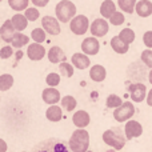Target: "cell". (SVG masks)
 <instances>
[{
	"label": "cell",
	"mask_w": 152,
	"mask_h": 152,
	"mask_svg": "<svg viewBox=\"0 0 152 152\" xmlns=\"http://www.w3.org/2000/svg\"><path fill=\"white\" fill-rule=\"evenodd\" d=\"M89 147V134L86 129H76L68 140L71 152H87Z\"/></svg>",
	"instance_id": "cell-1"
},
{
	"label": "cell",
	"mask_w": 152,
	"mask_h": 152,
	"mask_svg": "<svg viewBox=\"0 0 152 152\" xmlns=\"http://www.w3.org/2000/svg\"><path fill=\"white\" fill-rule=\"evenodd\" d=\"M56 19L61 23H68L76 16V5L69 0H61L55 8Z\"/></svg>",
	"instance_id": "cell-2"
},
{
	"label": "cell",
	"mask_w": 152,
	"mask_h": 152,
	"mask_svg": "<svg viewBox=\"0 0 152 152\" xmlns=\"http://www.w3.org/2000/svg\"><path fill=\"white\" fill-rule=\"evenodd\" d=\"M126 136H123L120 132V129L118 128H111L104 131L103 134V142L107 145L112 147L115 151H119L126 145Z\"/></svg>",
	"instance_id": "cell-3"
},
{
	"label": "cell",
	"mask_w": 152,
	"mask_h": 152,
	"mask_svg": "<svg viewBox=\"0 0 152 152\" xmlns=\"http://www.w3.org/2000/svg\"><path fill=\"white\" fill-rule=\"evenodd\" d=\"M34 152H71L60 139H47L40 142L34 148Z\"/></svg>",
	"instance_id": "cell-4"
},
{
	"label": "cell",
	"mask_w": 152,
	"mask_h": 152,
	"mask_svg": "<svg viewBox=\"0 0 152 152\" xmlns=\"http://www.w3.org/2000/svg\"><path fill=\"white\" fill-rule=\"evenodd\" d=\"M135 115V107L132 103L126 102L118 107L115 111H113V119L119 123H124V121H128L132 116Z\"/></svg>",
	"instance_id": "cell-5"
},
{
	"label": "cell",
	"mask_w": 152,
	"mask_h": 152,
	"mask_svg": "<svg viewBox=\"0 0 152 152\" xmlns=\"http://www.w3.org/2000/svg\"><path fill=\"white\" fill-rule=\"evenodd\" d=\"M69 28L75 35H84L89 29V21L87 16L84 15H76L71 21H69Z\"/></svg>",
	"instance_id": "cell-6"
},
{
	"label": "cell",
	"mask_w": 152,
	"mask_h": 152,
	"mask_svg": "<svg viewBox=\"0 0 152 152\" xmlns=\"http://www.w3.org/2000/svg\"><path fill=\"white\" fill-rule=\"evenodd\" d=\"M128 92L132 102L142 103L145 99V96H147V87L142 83H134L128 87Z\"/></svg>",
	"instance_id": "cell-7"
},
{
	"label": "cell",
	"mask_w": 152,
	"mask_h": 152,
	"mask_svg": "<svg viewBox=\"0 0 152 152\" xmlns=\"http://www.w3.org/2000/svg\"><path fill=\"white\" fill-rule=\"evenodd\" d=\"M91 31L92 36L94 37H103L108 34L110 31V26H108V21L104 20V19H96L94 23L91 24Z\"/></svg>",
	"instance_id": "cell-8"
},
{
	"label": "cell",
	"mask_w": 152,
	"mask_h": 152,
	"mask_svg": "<svg viewBox=\"0 0 152 152\" xmlns=\"http://www.w3.org/2000/svg\"><path fill=\"white\" fill-rule=\"evenodd\" d=\"M124 134H126V139H128V140L142 136V134H143L142 124L136 120H128L126 127H124Z\"/></svg>",
	"instance_id": "cell-9"
},
{
	"label": "cell",
	"mask_w": 152,
	"mask_h": 152,
	"mask_svg": "<svg viewBox=\"0 0 152 152\" xmlns=\"http://www.w3.org/2000/svg\"><path fill=\"white\" fill-rule=\"evenodd\" d=\"M42 26L44 32L50 35H59L60 34V24H59V20L52 16H44L42 19Z\"/></svg>",
	"instance_id": "cell-10"
},
{
	"label": "cell",
	"mask_w": 152,
	"mask_h": 152,
	"mask_svg": "<svg viewBox=\"0 0 152 152\" xmlns=\"http://www.w3.org/2000/svg\"><path fill=\"white\" fill-rule=\"evenodd\" d=\"M99 48H100V44L97 42L96 37L91 36V37H87V39L83 40L81 43V51H83L84 55H96L99 52Z\"/></svg>",
	"instance_id": "cell-11"
},
{
	"label": "cell",
	"mask_w": 152,
	"mask_h": 152,
	"mask_svg": "<svg viewBox=\"0 0 152 152\" xmlns=\"http://www.w3.org/2000/svg\"><path fill=\"white\" fill-rule=\"evenodd\" d=\"M42 97L44 100L45 104H51V105H56L61 100L60 97V92L56 88H45L42 94Z\"/></svg>",
	"instance_id": "cell-12"
},
{
	"label": "cell",
	"mask_w": 152,
	"mask_h": 152,
	"mask_svg": "<svg viewBox=\"0 0 152 152\" xmlns=\"http://www.w3.org/2000/svg\"><path fill=\"white\" fill-rule=\"evenodd\" d=\"M27 55L31 60L34 61H39L44 58L45 55V50L42 44H37V43H34V44L28 45V50H27Z\"/></svg>",
	"instance_id": "cell-13"
},
{
	"label": "cell",
	"mask_w": 152,
	"mask_h": 152,
	"mask_svg": "<svg viewBox=\"0 0 152 152\" xmlns=\"http://www.w3.org/2000/svg\"><path fill=\"white\" fill-rule=\"evenodd\" d=\"M72 121L79 129H84L91 121V118H89V113L86 112V111H76V113L72 116Z\"/></svg>",
	"instance_id": "cell-14"
},
{
	"label": "cell",
	"mask_w": 152,
	"mask_h": 152,
	"mask_svg": "<svg viewBox=\"0 0 152 152\" xmlns=\"http://www.w3.org/2000/svg\"><path fill=\"white\" fill-rule=\"evenodd\" d=\"M48 60L53 64H58V63H64L67 61V56L66 52L61 50L60 47H52L50 51H48Z\"/></svg>",
	"instance_id": "cell-15"
},
{
	"label": "cell",
	"mask_w": 152,
	"mask_h": 152,
	"mask_svg": "<svg viewBox=\"0 0 152 152\" xmlns=\"http://www.w3.org/2000/svg\"><path fill=\"white\" fill-rule=\"evenodd\" d=\"M15 34H16L15 28H13L11 20H5L4 23H3L1 28H0V37H1V40H4L5 43H11Z\"/></svg>",
	"instance_id": "cell-16"
},
{
	"label": "cell",
	"mask_w": 152,
	"mask_h": 152,
	"mask_svg": "<svg viewBox=\"0 0 152 152\" xmlns=\"http://www.w3.org/2000/svg\"><path fill=\"white\" fill-rule=\"evenodd\" d=\"M72 66L76 67L77 69H86L89 67V64H91V60H89V58L87 55H84V53H74L72 55Z\"/></svg>",
	"instance_id": "cell-17"
},
{
	"label": "cell",
	"mask_w": 152,
	"mask_h": 152,
	"mask_svg": "<svg viewBox=\"0 0 152 152\" xmlns=\"http://www.w3.org/2000/svg\"><path fill=\"white\" fill-rule=\"evenodd\" d=\"M135 11L140 18H148L152 13V3L150 0H140V1L136 3Z\"/></svg>",
	"instance_id": "cell-18"
},
{
	"label": "cell",
	"mask_w": 152,
	"mask_h": 152,
	"mask_svg": "<svg viewBox=\"0 0 152 152\" xmlns=\"http://www.w3.org/2000/svg\"><path fill=\"white\" fill-rule=\"evenodd\" d=\"M105 76H107V71H105V68L103 66H100V64H96V66H94L89 69V77L94 81H96V83L103 81L105 79Z\"/></svg>",
	"instance_id": "cell-19"
},
{
	"label": "cell",
	"mask_w": 152,
	"mask_h": 152,
	"mask_svg": "<svg viewBox=\"0 0 152 152\" xmlns=\"http://www.w3.org/2000/svg\"><path fill=\"white\" fill-rule=\"evenodd\" d=\"M115 12H116V5L112 0H104V1L102 3V5H100V13H102L103 18L110 20L111 16Z\"/></svg>",
	"instance_id": "cell-20"
},
{
	"label": "cell",
	"mask_w": 152,
	"mask_h": 152,
	"mask_svg": "<svg viewBox=\"0 0 152 152\" xmlns=\"http://www.w3.org/2000/svg\"><path fill=\"white\" fill-rule=\"evenodd\" d=\"M11 23H12L15 31H19V32L24 31V29L27 28V26H28V20H27L26 16L21 15V13H16L15 16H12Z\"/></svg>",
	"instance_id": "cell-21"
},
{
	"label": "cell",
	"mask_w": 152,
	"mask_h": 152,
	"mask_svg": "<svg viewBox=\"0 0 152 152\" xmlns=\"http://www.w3.org/2000/svg\"><path fill=\"white\" fill-rule=\"evenodd\" d=\"M45 118L50 121H60L63 118V111L59 105H50V108L45 111Z\"/></svg>",
	"instance_id": "cell-22"
},
{
	"label": "cell",
	"mask_w": 152,
	"mask_h": 152,
	"mask_svg": "<svg viewBox=\"0 0 152 152\" xmlns=\"http://www.w3.org/2000/svg\"><path fill=\"white\" fill-rule=\"evenodd\" d=\"M111 47H112V50L115 51V52L121 53V55L128 52V50H129V45L126 44L123 40L119 39V36H113L112 39H111Z\"/></svg>",
	"instance_id": "cell-23"
},
{
	"label": "cell",
	"mask_w": 152,
	"mask_h": 152,
	"mask_svg": "<svg viewBox=\"0 0 152 152\" xmlns=\"http://www.w3.org/2000/svg\"><path fill=\"white\" fill-rule=\"evenodd\" d=\"M28 43H29V37L28 36L20 34V32H16V34L13 35V37H12L11 44H12L13 48H21L23 45H27Z\"/></svg>",
	"instance_id": "cell-24"
},
{
	"label": "cell",
	"mask_w": 152,
	"mask_h": 152,
	"mask_svg": "<svg viewBox=\"0 0 152 152\" xmlns=\"http://www.w3.org/2000/svg\"><path fill=\"white\" fill-rule=\"evenodd\" d=\"M136 0H118V5L123 12L132 13L136 7Z\"/></svg>",
	"instance_id": "cell-25"
},
{
	"label": "cell",
	"mask_w": 152,
	"mask_h": 152,
	"mask_svg": "<svg viewBox=\"0 0 152 152\" xmlns=\"http://www.w3.org/2000/svg\"><path fill=\"white\" fill-rule=\"evenodd\" d=\"M61 102V107L64 108V110L67 111V112H71V111H74L76 108V105H77V102H76V99L74 96H64L63 99L60 100Z\"/></svg>",
	"instance_id": "cell-26"
},
{
	"label": "cell",
	"mask_w": 152,
	"mask_h": 152,
	"mask_svg": "<svg viewBox=\"0 0 152 152\" xmlns=\"http://www.w3.org/2000/svg\"><path fill=\"white\" fill-rule=\"evenodd\" d=\"M118 36H119V39L123 40L126 44L129 45L135 40V32L132 31L131 28H124V29H121L120 34H119Z\"/></svg>",
	"instance_id": "cell-27"
},
{
	"label": "cell",
	"mask_w": 152,
	"mask_h": 152,
	"mask_svg": "<svg viewBox=\"0 0 152 152\" xmlns=\"http://www.w3.org/2000/svg\"><path fill=\"white\" fill-rule=\"evenodd\" d=\"M13 86V77L10 74H4L0 76V91H8Z\"/></svg>",
	"instance_id": "cell-28"
},
{
	"label": "cell",
	"mask_w": 152,
	"mask_h": 152,
	"mask_svg": "<svg viewBox=\"0 0 152 152\" xmlns=\"http://www.w3.org/2000/svg\"><path fill=\"white\" fill-rule=\"evenodd\" d=\"M28 3L29 0H8V4L12 10L15 11H23V10H27L28 8Z\"/></svg>",
	"instance_id": "cell-29"
},
{
	"label": "cell",
	"mask_w": 152,
	"mask_h": 152,
	"mask_svg": "<svg viewBox=\"0 0 152 152\" xmlns=\"http://www.w3.org/2000/svg\"><path fill=\"white\" fill-rule=\"evenodd\" d=\"M31 37H32V40H34L35 43H37V44H42V43L45 40V32H44V29H43V28H35V29H32Z\"/></svg>",
	"instance_id": "cell-30"
},
{
	"label": "cell",
	"mask_w": 152,
	"mask_h": 152,
	"mask_svg": "<svg viewBox=\"0 0 152 152\" xmlns=\"http://www.w3.org/2000/svg\"><path fill=\"white\" fill-rule=\"evenodd\" d=\"M59 71H60V74L63 75L64 77H71V76H74V66L67 63V61H64V63H60Z\"/></svg>",
	"instance_id": "cell-31"
},
{
	"label": "cell",
	"mask_w": 152,
	"mask_h": 152,
	"mask_svg": "<svg viewBox=\"0 0 152 152\" xmlns=\"http://www.w3.org/2000/svg\"><path fill=\"white\" fill-rule=\"evenodd\" d=\"M105 103H107V107L108 108H118V107H120L121 104H123V102H121V99L118 96V95H115V94H112V95H110V96L107 97V100H105Z\"/></svg>",
	"instance_id": "cell-32"
},
{
	"label": "cell",
	"mask_w": 152,
	"mask_h": 152,
	"mask_svg": "<svg viewBox=\"0 0 152 152\" xmlns=\"http://www.w3.org/2000/svg\"><path fill=\"white\" fill-rule=\"evenodd\" d=\"M45 83H47L51 88H55L56 86H59V84H60V75L55 74V72L48 74L47 77H45Z\"/></svg>",
	"instance_id": "cell-33"
},
{
	"label": "cell",
	"mask_w": 152,
	"mask_h": 152,
	"mask_svg": "<svg viewBox=\"0 0 152 152\" xmlns=\"http://www.w3.org/2000/svg\"><path fill=\"white\" fill-rule=\"evenodd\" d=\"M24 16H26L27 20L35 21V20H37V19H39L40 12H39V10H37V8H34V7H32V8H27L26 12H24Z\"/></svg>",
	"instance_id": "cell-34"
},
{
	"label": "cell",
	"mask_w": 152,
	"mask_h": 152,
	"mask_svg": "<svg viewBox=\"0 0 152 152\" xmlns=\"http://www.w3.org/2000/svg\"><path fill=\"white\" fill-rule=\"evenodd\" d=\"M110 23L112 24V26H120V24L124 23V15L121 12H119V11H116V12L111 16Z\"/></svg>",
	"instance_id": "cell-35"
},
{
	"label": "cell",
	"mask_w": 152,
	"mask_h": 152,
	"mask_svg": "<svg viewBox=\"0 0 152 152\" xmlns=\"http://www.w3.org/2000/svg\"><path fill=\"white\" fill-rule=\"evenodd\" d=\"M142 61H144L145 66L152 69V51L151 50H145L142 52Z\"/></svg>",
	"instance_id": "cell-36"
},
{
	"label": "cell",
	"mask_w": 152,
	"mask_h": 152,
	"mask_svg": "<svg viewBox=\"0 0 152 152\" xmlns=\"http://www.w3.org/2000/svg\"><path fill=\"white\" fill-rule=\"evenodd\" d=\"M12 55H13V51H12V47H10V45L3 47L1 50H0V58L1 59H8Z\"/></svg>",
	"instance_id": "cell-37"
},
{
	"label": "cell",
	"mask_w": 152,
	"mask_h": 152,
	"mask_svg": "<svg viewBox=\"0 0 152 152\" xmlns=\"http://www.w3.org/2000/svg\"><path fill=\"white\" fill-rule=\"evenodd\" d=\"M143 42H144L145 47L148 50H152V31H147L143 36Z\"/></svg>",
	"instance_id": "cell-38"
},
{
	"label": "cell",
	"mask_w": 152,
	"mask_h": 152,
	"mask_svg": "<svg viewBox=\"0 0 152 152\" xmlns=\"http://www.w3.org/2000/svg\"><path fill=\"white\" fill-rule=\"evenodd\" d=\"M31 1H32V4H34L35 7H45L50 0H31Z\"/></svg>",
	"instance_id": "cell-39"
},
{
	"label": "cell",
	"mask_w": 152,
	"mask_h": 152,
	"mask_svg": "<svg viewBox=\"0 0 152 152\" xmlns=\"http://www.w3.org/2000/svg\"><path fill=\"white\" fill-rule=\"evenodd\" d=\"M7 150H8L7 143H5L3 139H0V152H7Z\"/></svg>",
	"instance_id": "cell-40"
},
{
	"label": "cell",
	"mask_w": 152,
	"mask_h": 152,
	"mask_svg": "<svg viewBox=\"0 0 152 152\" xmlns=\"http://www.w3.org/2000/svg\"><path fill=\"white\" fill-rule=\"evenodd\" d=\"M147 104L150 105V107H152V89L147 94Z\"/></svg>",
	"instance_id": "cell-41"
},
{
	"label": "cell",
	"mask_w": 152,
	"mask_h": 152,
	"mask_svg": "<svg viewBox=\"0 0 152 152\" xmlns=\"http://www.w3.org/2000/svg\"><path fill=\"white\" fill-rule=\"evenodd\" d=\"M148 79H150V83L152 84V69H151V72H150V75H148Z\"/></svg>",
	"instance_id": "cell-42"
},
{
	"label": "cell",
	"mask_w": 152,
	"mask_h": 152,
	"mask_svg": "<svg viewBox=\"0 0 152 152\" xmlns=\"http://www.w3.org/2000/svg\"><path fill=\"white\" fill-rule=\"evenodd\" d=\"M105 152H116L115 150H113V148H112V150H108V151H105Z\"/></svg>",
	"instance_id": "cell-43"
},
{
	"label": "cell",
	"mask_w": 152,
	"mask_h": 152,
	"mask_svg": "<svg viewBox=\"0 0 152 152\" xmlns=\"http://www.w3.org/2000/svg\"><path fill=\"white\" fill-rule=\"evenodd\" d=\"M87 152H92V151H89V150H88V151H87Z\"/></svg>",
	"instance_id": "cell-44"
},
{
	"label": "cell",
	"mask_w": 152,
	"mask_h": 152,
	"mask_svg": "<svg viewBox=\"0 0 152 152\" xmlns=\"http://www.w3.org/2000/svg\"><path fill=\"white\" fill-rule=\"evenodd\" d=\"M21 152H26V151H21Z\"/></svg>",
	"instance_id": "cell-45"
},
{
	"label": "cell",
	"mask_w": 152,
	"mask_h": 152,
	"mask_svg": "<svg viewBox=\"0 0 152 152\" xmlns=\"http://www.w3.org/2000/svg\"><path fill=\"white\" fill-rule=\"evenodd\" d=\"M0 40H1V37H0Z\"/></svg>",
	"instance_id": "cell-46"
},
{
	"label": "cell",
	"mask_w": 152,
	"mask_h": 152,
	"mask_svg": "<svg viewBox=\"0 0 152 152\" xmlns=\"http://www.w3.org/2000/svg\"><path fill=\"white\" fill-rule=\"evenodd\" d=\"M0 100H1V97H0Z\"/></svg>",
	"instance_id": "cell-47"
},
{
	"label": "cell",
	"mask_w": 152,
	"mask_h": 152,
	"mask_svg": "<svg viewBox=\"0 0 152 152\" xmlns=\"http://www.w3.org/2000/svg\"><path fill=\"white\" fill-rule=\"evenodd\" d=\"M0 1H1V0H0Z\"/></svg>",
	"instance_id": "cell-48"
}]
</instances>
